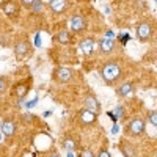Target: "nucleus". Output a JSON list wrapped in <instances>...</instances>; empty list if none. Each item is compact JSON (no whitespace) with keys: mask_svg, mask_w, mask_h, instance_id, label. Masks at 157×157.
I'll use <instances>...</instances> for the list:
<instances>
[{"mask_svg":"<svg viewBox=\"0 0 157 157\" xmlns=\"http://www.w3.org/2000/svg\"><path fill=\"white\" fill-rule=\"evenodd\" d=\"M99 74L101 78L104 80V83L113 86L116 83L121 82L123 78V63L120 58H110L107 61H104L99 68Z\"/></svg>","mask_w":157,"mask_h":157,"instance_id":"nucleus-1","label":"nucleus"},{"mask_svg":"<svg viewBox=\"0 0 157 157\" xmlns=\"http://www.w3.org/2000/svg\"><path fill=\"white\" fill-rule=\"evenodd\" d=\"M123 134L127 138H140L146 134V118L141 115H135L124 124Z\"/></svg>","mask_w":157,"mask_h":157,"instance_id":"nucleus-2","label":"nucleus"},{"mask_svg":"<svg viewBox=\"0 0 157 157\" xmlns=\"http://www.w3.org/2000/svg\"><path fill=\"white\" fill-rule=\"evenodd\" d=\"M154 32H155V22H152L151 19H143L135 25V35L140 43H148L154 36Z\"/></svg>","mask_w":157,"mask_h":157,"instance_id":"nucleus-3","label":"nucleus"},{"mask_svg":"<svg viewBox=\"0 0 157 157\" xmlns=\"http://www.w3.org/2000/svg\"><path fill=\"white\" fill-rule=\"evenodd\" d=\"M13 52H14V57L17 60L29 58L33 54V44L30 41V38L29 36H19L16 39V43H14V49H13Z\"/></svg>","mask_w":157,"mask_h":157,"instance_id":"nucleus-4","label":"nucleus"},{"mask_svg":"<svg viewBox=\"0 0 157 157\" xmlns=\"http://www.w3.org/2000/svg\"><path fill=\"white\" fill-rule=\"evenodd\" d=\"M98 118H99L98 113H94V112H91V110L82 107L80 110L75 113V124L78 127H82V129H88V127L96 126Z\"/></svg>","mask_w":157,"mask_h":157,"instance_id":"nucleus-5","label":"nucleus"},{"mask_svg":"<svg viewBox=\"0 0 157 157\" xmlns=\"http://www.w3.org/2000/svg\"><path fill=\"white\" fill-rule=\"evenodd\" d=\"M72 78H74V69L69 66H58L52 72V80L55 83H60V85L69 83Z\"/></svg>","mask_w":157,"mask_h":157,"instance_id":"nucleus-6","label":"nucleus"},{"mask_svg":"<svg viewBox=\"0 0 157 157\" xmlns=\"http://www.w3.org/2000/svg\"><path fill=\"white\" fill-rule=\"evenodd\" d=\"M21 2L19 0H3L0 3V10H2L5 14L10 17V19H17L19 13H21Z\"/></svg>","mask_w":157,"mask_h":157,"instance_id":"nucleus-7","label":"nucleus"},{"mask_svg":"<svg viewBox=\"0 0 157 157\" xmlns=\"http://www.w3.org/2000/svg\"><path fill=\"white\" fill-rule=\"evenodd\" d=\"M30 88H32V80H30V78L22 80V82H17L14 86L11 88V96L14 98L16 101H22V99L27 98Z\"/></svg>","mask_w":157,"mask_h":157,"instance_id":"nucleus-8","label":"nucleus"},{"mask_svg":"<svg viewBox=\"0 0 157 157\" xmlns=\"http://www.w3.org/2000/svg\"><path fill=\"white\" fill-rule=\"evenodd\" d=\"M69 29H71V33H75V35H80L83 33L86 29H88V21L83 14H74L69 21Z\"/></svg>","mask_w":157,"mask_h":157,"instance_id":"nucleus-9","label":"nucleus"},{"mask_svg":"<svg viewBox=\"0 0 157 157\" xmlns=\"http://www.w3.org/2000/svg\"><path fill=\"white\" fill-rule=\"evenodd\" d=\"M71 0H49L46 3V6L49 8V11L52 14H64L69 8H71Z\"/></svg>","mask_w":157,"mask_h":157,"instance_id":"nucleus-10","label":"nucleus"},{"mask_svg":"<svg viewBox=\"0 0 157 157\" xmlns=\"http://www.w3.org/2000/svg\"><path fill=\"white\" fill-rule=\"evenodd\" d=\"M120 152L124 155V157H138V149L137 146L134 145V141H130V138L127 137H123L120 140Z\"/></svg>","mask_w":157,"mask_h":157,"instance_id":"nucleus-11","label":"nucleus"},{"mask_svg":"<svg viewBox=\"0 0 157 157\" xmlns=\"http://www.w3.org/2000/svg\"><path fill=\"white\" fill-rule=\"evenodd\" d=\"M60 145H61L63 149L72 152V151H77L78 149V146H80V140H78L75 135H72V134H64L60 138Z\"/></svg>","mask_w":157,"mask_h":157,"instance_id":"nucleus-12","label":"nucleus"},{"mask_svg":"<svg viewBox=\"0 0 157 157\" xmlns=\"http://www.w3.org/2000/svg\"><path fill=\"white\" fill-rule=\"evenodd\" d=\"M134 91H135V83L132 80H126V82H123L116 86L115 94H116L118 99H126L130 94H134Z\"/></svg>","mask_w":157,"mask_h":157,"instance_id":"nucleus-13","label":"nucleus"},{"mask_svg":"<svg viewBox=\"0 0 157 157\" xmlns=\"http://www.w3.org/2000/svg\"><path fill=\"white\" fill-rule=\"evenodd\" d=\"M78 49L82 50V54L90 57L94 54V49H96V39L91 38V36H86V38H82L80 43H78Z\"/></svg>","mask_w":157,"mask_h":157,"instance_id":"nucleus-14","label":"nucleus"},{"mask_svg":"<svg viewBox=\"0 0 157 157\" xmlns=\"http://www.w3.org/2000/svg\"><path fill=\"white\" fill-rule=\"evenodd\" d=\"M82 104H83V109H88V110L94 112V113H98V115L101 113V102H99V99H98L93 93H86Z\"/></svg>","mask_w":157,"mask_h":157,"instance_id":"nucleus-15","label":"nucleus"},{"mask_svg":"<svg viewBox=\"0 0 157 157\" xmlns=\"http://www.w3.org/2000/svg\"><path fill=\"white\" fill-rule=\"evenodd\" d=\"M98 49H99L101 54L110 55L116 49V43H115V39H112V38H101L98 41Z\"/></svg>","mask_w":157,"mask_h":157,"instance_id":"nucleus-16","label":"nucleus"},{"mask_svg":"<svg viewBox=\"0 0 157 157\" xmlns=\"http://www.w3.org/2000/svg\"><path fill=\"white\" fill-rule=\"evenodd\" d=\"M16 130H17V124H16V121L13 120V118H6V120H3V123H2V134L6 138H11L13 135L16 134Z\"/></svg>","mask_w":157,"mask_h":157,"instance_id":"nucleus-17","label":"nucleus"},{"mask_svg":"<svg viewBox=\"0 0 157 157\" xmlns=\"http://www.w3.org/2000/svg\"><path fill=\"white\" fill-rule=\"evenodd\" d=\"M54 39L58 43V44H61V46H66V44H69L71 43V32L69 30H66V29H63V30H60L55 36H54Z\"/></svg>","mask_w":157,"mask_h":157,"instance_id":"nucleus-18","label":"nucleus"},{"mask_svg":"<svg viewBox=\"0 0 157 157\" xmlns=\"http://www.w3.org/2000/svg\"><path fill=\"white\" fill-rule=\"evenodd\" d=\"M46 8V3L43 2V0H35L33 5L30 6V11L33 13V14H41V13L44 11Z\"/></svg>","mask_w":157,"mask_h":157,"instance_id":"nucleus-19","label":"nucleus"},{"mask_svg":"<svg viewBox=\"0 0 157 157\" xmlns=\"http://www.w3.org/2000/svg\"><path fill=\"white\" fill-rule=\"evenodd\" d=\"M145 118H146V123H149L151 126L157 129V110H148Z\"/></svg>","mask_w":157,"mask_h":157,"instance_id":"nucleus-20","label":"nucleus"},{"mask_svg":"<svg viewBox=\"0 0 157 157\" xmlns=\"http://www.w3.org/2000/svg\"><path fill=\"white\" fill-rule=\"evenodd\" d=\"M10 90V80L8 77H0V94H5Z\"/></svg>","mask_w":157,"mask_h":157,"instance_id":"nucleus-21","label":"nucleus"},{"mask_svg":"<svg viewBox=\"0 0 157 157\" xmlns=\"http://www.w3.org/2000/svg\"><path fill=\"white\" fill-rule=\"evenodd\" d=\"M96 157H112V154H110V151H109L107 146H102V148L98 151Z\"/></svg>","mask_w":157,"mask_h":157,"instance_id":"nucleus-22","label":"nucleus"},{"mask_svg":"<svg viewBox=\"0 0 157 157\" xmlns=\"http://www.w3.org/2000/svg\"><path fill=\"white\" fill-rule=\"evenodd\" d=\"M78 157H96V155L91 149H82L80 154H78Z\"/></svg>","mask_w":157,"mask_h":157,"instance_id":"nucleus-23","label":"nucleus"},{"mask_svg":"<svg viewBox=\"0 0 157 157\" xmlns=\"http://www.w3.org/2000/svg\"><path fill=\"white\" fill-rule=\"evenodd\" d=\"M43 157H61V155H60V152H58L57 149H49Z\"/></svg>","mask_w":157,"mask_h":157,"instance_id":"nucleus-24","label":"nucleus"},{"mask_svg":"<svg viewBox=\"0 0 157 157\" xmlns=\"http://www.w3.org/2000/svg\"><path fill=\"white\" fill-rule=\"evenodd\" d=\"M19 2H21V5H22L24 8L30 10V6L33 5V2H35V0H19Z\"/></svg>","mask_w":157,"mask_h":157,"instance_id":"nucleus-25","label":"nucleus"}]
</instances>
